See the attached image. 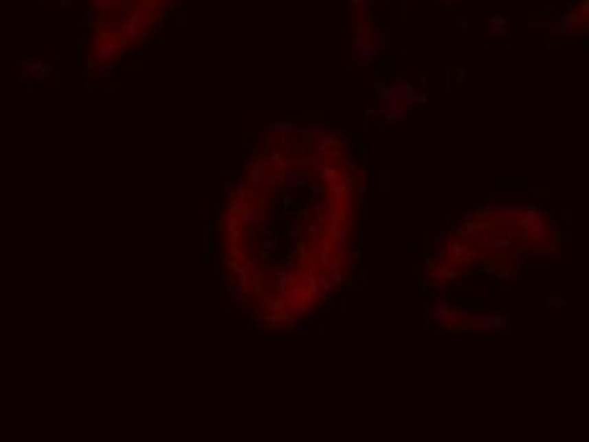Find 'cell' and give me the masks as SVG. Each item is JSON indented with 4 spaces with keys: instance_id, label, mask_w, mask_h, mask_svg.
<instances>
[{
    "instance_id": "obj_1",
    "label": "cell",
    "mask_w": 589,
    "mask_h": 442,
    "mask_svg": "<svg viewBox=\"0 0 589 442\" xmlns=\"http://www.w3.org/2000/svg\"><path fill=\"white\" fill-rule=\"evenodd\" d=\"M432 316L442 328H457L460 323H467V318L460 316L455 308H449L447 302H434L432 305Z\"/></svg>"
},
{
    "instance_id": "obj_2",
    "label": "cell",
    "mask_w": 589,
    "mask_h": 442,
    "mask_svg": "<svg viewBox=\"0 0 589 442\" xmlns=\"http://www.w3.org/2000/svg\"><path fill=\"white\" fill-rule=\"evenodd\" d=\"M467 326L480 328V331H498V328L508 326V318L498 316V313H490V316H475V318H467Z\"/></svg>"
},
{
    "instance_id": "obj_3",
    "label": "cell",
    "mask_w": 589,
    "mask_h": 442,
    "mask_svg": "<svg viewBox=\"0 0 589 442\" xmlns=\"http://www.w3.org/2000/svg\"><path fill=\"white\" fill-rule=\"evenodd\" d=\"M25 71H31V74L36 76V79H38V82H41L43 76H49V64H46V61H31V64H28V67H25Z\"/></svg>"
},
{
    "instance_id": "obj_4",
    "label": "cell",
    "mask_w": 589,
    "mask_h": 442,
    "mask_svg": "<svg viewBox=\"0 0 589 442\" xmlns=\"http://www.w3.org/2000/svg\"><path fill=\"white\" fill-rule=\"evenodd\" d=\"M506 31V18L503 16H493L490 18V34H503Z\"/></svg>"
},
{
    "instance_id": "obj_5",
    "label": "cell",
    "mask_w": 589,
    "mask_h": 442,
    "mask_svg": "<svg viewBox=\"0 0 589 442\" xmlns=\"http://www.w3.org/2000/svg\"><path fill=\"white\" fill-rule=\"evenodd\" d=\"M300 331H302V333H313V331H315V326H302Z\"/></svg>"
},
{
    "instance_id": "obj_6",
    "label": "cell",
    "mask_w": 589,
    "mask_h": 442,
    "mask_svg": "<svg viewBox=\"0 0 589 442\" xmlns=\"http://www.w3.org/2000/svg\"><path fill=\"white\" fill-rule=\"evenodd\" d=\"M445 3H449V0H445Z\"/></svg>"
}]
</instances>
